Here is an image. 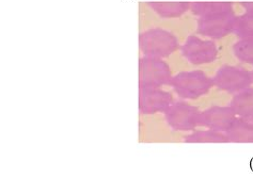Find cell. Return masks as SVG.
I'll return each mask as SVG.
<instances>
[{"label":"cell","instance_id":"8","mask_svg":"<svg viewBox=\"0 0 253 178\" xmlns=\"http://www.w3.org/2000/svg\"><path fill=\"white\" fill-rule=\"evenodd\" d=\"M201 118H203V123L206 126L215 129H228L232 124L233 113L230 109L217 108L205 112L204 115L201 116Z\"/></svg>","mask_w":253,"mask_h":178},{"label":"cell","instance_id":"6","mask_svg":"<svg viewBox=\"0 0 253 178\" xmlns=\"http://www.w3.org/2000/svg\"><path fill=\"white\" fill-rule=\"evenodd\" d=\"M171 96L165 92L153 90L152 88L142 89L140 94V110L143 113H154L169 107Z\"/></svg>","mask_w":253,"mask_h":178},{"label":"cell","instance_id":"7","mask_svg":"<svg viewBox=\"0 0 253 178\" xmlns=\"http://www.w3.org/2000/svg\"><path fill=\"white\" fill-rule=\"evenodd\" d=\"M215 82L223 90L237 91L244 87L245 71L235 68H223L218 71Z\"/></svg>","mask_w":253,"mask_h":178},{"label":"cell","instance_id":"5","mask_svg":"<svg viewBox=\"0 0 253 178\" xmlns=\"http://www.w3.org/2000/svg\"><path fill=\"white\" fill-rule=\"evenodd\" d=\"M184 55L192 63H204L216 58V46L211 42H202L197 37H190L183 48Z\"/></svg>","mask_w":253,"mask_h":178},{"label":"cell","instance_id":"2","mask_svg":"<svg viewBox=\"0 0 253 178\" xmlns=\"http://www.w3.org/2000/svg\"><path fill=\"white\" fill-rule=\"evenodd\" d=\"M210 87V80L201 71L182 72L173 80V88L184 98H196L206 93Z\"/></svg>","mask_w":253,"mask_h":178},{"label":"cell","instance_id":"1","mask_svg":"<svg viewBox=\"0 0 253 178\" xmlns=\"http://www.w3.org/2000/svg\"><path fill=\"white\" fill-rule=\"evenodd\" d=\"M177 46L176 39L164 30H152L140 36V49L152 58L169 56Z\"/></svg>","mask_w":253,"mask_h":178},{"label":"cell","instance_id":"9","mask_svg":"<svg viewBox=\"0 0 253 178\" xmlns=\"http://www.w3.org/2000/svg\"><path fill=\"white\" fill-rule=\"evenodd\" d=\"M187 140H190L192 142H216V141H224L225 139L220 136L216 135L215 133H198L196 137L190 136Z\"/></svg>","mask_w":253,"mask_h":178},{"label":"cell","instance_id":"4","mask_svg":"<svg viewBox=\"0 0 253 178\" xmlns=\"http://www.w3.org/2000/svg\"><path fill=\"white\" fill-rule=\"evenodd\" d=\"M170 126L176 129H190L198 123V111L186 104H175L166 114Z\"/></svg>","mask_w":253,"mask_h":178},{"label":"cell","instance_id":"3","mask_svg":"<svg viewBox=\"0 0 253 178\" xmlns=\"http://www.w3.org/2000/svg\"><path fill=\"white\" fill-rule=\"evenodd\" d=\"M140 87L155 88L167 83L170 78V71L166 63L155 58L146 57L140 60Z\"/></svg>","mask_w":253,"mask_h":178}]
</instances>
